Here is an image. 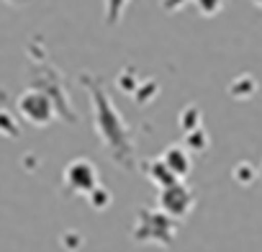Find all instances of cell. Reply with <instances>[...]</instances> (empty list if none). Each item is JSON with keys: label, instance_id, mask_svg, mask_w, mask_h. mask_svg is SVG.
Segmentation results:
<instances>
[{"label": "cell", "instance_id": "1", "mask_svg": "<svg viewBox=\"0 0 262 252\" xmlns=\"http://www.w3.org/2000/svg\"><path fill=\"white\" fill-rule=\"evenodd\" d=\"M88 93H90V103H93V121H95V134L100 139V144L108 150L111 160L121 167H134V137H131L126 121L121 118V113L116 111L113 100L108 98V93L103 90V82L93 75L82 77Z\"/></svg>", "mask_w": 262, "mask_h": 252}, {"label": "cell", "instance_id": "2", "mask_svg": "<svg viewBox=\"0 0 262 252\" xmlns=\"http://www.w3.org/2000/svg\"><path fill=\"white\" fill-rule=\"evenodd\" d=\"M178 234V219L167 216L160 208H142L134 224V239L139 242H157L170 247Z\"/></svg>", "mask_w": 262, "mask_h": 252}, {"label": "cell", "instance_id": "3", "mask_svg": "<svg viewBox=\"0 0 262 252\" xmlns=\"http://www.w3.org/2000/svg\"><path fill=\"white\" fill-rule=\"evenodd\" d=\"M16 108H18V116L24 121H29L31 126H39V129L49 126L57 118V103L44 88L24 90L16 100Z\"/></svg>", "mask_w": 262, "mask_h": 252}, {"label": "cell", "instance_id": "4", "mask_svg": "<svg viewBox=\"0 0 262 252\" xmlns=\"http://www.w3.org/2000/svg\"><path fill=\"white\" fill-rule=\"evenodd\" d=\"M157 208L165 211L167 216L172 219H185L193 208H195V193L183 183V180H175L165 188H160V201H157Z\"/></svg>", "mask_w": 262, "mask_h": 252}, {"label": "cell", "instance_id": "5", "mask_svg": "<svg viewBox=\"0 0 262 252\" xmlns=\"http://www.w3.org/2000/svg\"><path fill=\"white\" fill-rule=\"evenodd\" d=\"M62 180H64V188H67L70 193H80V196H88V193L100 183L98 167H95L90 160H85V157L72 160V162L64 167Z\"/></svg>", "mask_w": 262, "mask_h": 252}, {"label": "cell", "instance_id": "6", "mask_svg": "<svg viewBox=\"0 0 262 252\" xmlns=\"http://www.w3.org/2000/svg\"><path fill=\"white\" fill-rule=\"evenodd\" d=\"M160 157H162V162H165L180 180H185V175H188L190 167H193V160H190V152H188L185 144H170Z\"/></svg>", "mask_w": 262, "mask_h": 252}, {"label": "cell", "instance_id": "7", "mask_svg": "<svg viewBox=\"0 0 262 252\" xmlns=\"http://www.w3.org/2000/svg\"><path fill=\"white\" fill-rule=\"evenodd\" d=\"M147 178L157 185V188H165V185H170V183H175V180H180L165 162H162V157H157V160H152V162H147Z\"/></svg>", "mask_w": 262, "mask_h": 252}, {"label": "cell", "instance_id": "8", "mask_svg": "<svg viewBox=\"0 0 262 252\" xmlns=\"http://www.w3.org/2000/svg\"><path fill=\"white\" fill-rule=\"evenodd\" d=\"M229 93H231V98H236V100H247V98H252V95L257 93V80L244 72V75H239V77L231 80Z\"/></svg>", "mask_w": 262, "mask_h": 252}, {"label": "cell", "instance_id": "9", "mask_svg": "<svg viewBox=\"0 0 262 252\" xmlns=\"http://www.w3.org/2000/svg\"><path fill=\"white\" fill-rule=\"evenodd\" d=\"M208 134L203 132V126H195V129H190V132H185V147H188V152L193 155H198V152H206L208 150Z\"/></svg>", "mask_w": 262, "mask_h": 252}, {"label": "cell", "instance_id": "10", "mask_svg": "<svg viewBox=\"0 0 262 252\" xmlns=\"http://www.w3.org/2000/svg\"><path fill=\"white\" fill-rule=\"evenodd\" d=\"M103 6H105V24L108 26H116L128 6V0H103Z\"/></svg>", "mask_w": 262, "mask_h": 252}, {"label": "cell", "instance_id": "11", "mask_svg": "<svg viewBox=\"0 0 262 252\" xmlns=\"http://www.w3.org/2000/svg\"><path fill=\"white\" fill-rule=\"evenodd\" d=\"M203 123V116H201V108L198 106H188L180 111V126H183V132H190L195 129V126Z\"/></svg>", "mask_w": 262, "mask_h": 252}, {"label": "cell", "instance_id": "12", "mask_svg": "<svg viewBox=\"0 0 262 252\" xmlns=\"http://www.w3.org/2000/svg\"><path fill=\"white\" fill-rule=\"evenodd\" d=\"M190 3L198 8L201 16H208V18L221 13V8H224V0H190Z\"/></svg>", "mask_w": 262, "mask_h": 252}, {"label": "cell", "instance_id": "13", "mask_svg": "<svg viewBox=\"0 0 262 252\" xmlns=\"http://www.w3.org/2000/svg\"><path fill=\"white\" fill-rule=\"evenodd\" d=\"M0 134H3V137H16V134H21V132H18V121H16L13 113L0 111Z\"/></svg>", "mask_w": 262, "mask_h": 252}, {"label": "cell", "instance_id": "14", "mask_svg": "<svg viewBox=\"0 0 262 252\" xmlns=\"http://www.w3.org/2000/svg\"><path fill=\"white\" fill-rule=\"evenodd\" d=\"M88 198H90V203H93V208H108L111 206V193L98 183L90 193H88Z\"/></svg>", "mask_w": 262, "mask_h": 252}, {"label": "cell", "instance_id": "15", "mask_svg": "<svg viewBox=\"0 0 262 252\" xmlns=\"http://www.w3.org/2000/svg\"><path fill=\"white\" fill-rule=\"evenodd\" d=\"M254 178H257V170H254L249 162H239V165L234 167V180H236V183H242V185H249Z\"/></svg>", "mask_w": 262, "mask_h": 252}, {"label": "cell", "instance_id": "16", "mask_svg": "<svg viewBox=\"0 0 262 252\" xmlns=\"http://www.w3.org/2000/svg\"><path fill=\"white\" fill-rule=\"evenodd\" d=\"M185 3H188V0H160V6H162L167 13H175V11H180Z\"/></svg>", "mask_w": 262, "mask_h": 252}, {"label": "cell", "instance_id": "17", "mask_svg": "<svg viewBox=\"0 0 262 252\" xmlns=\"http://www.w3.org/2000/svg\"><path fill=\"white\" fill-rule=\"evenodd\" d=\"M6 3H11V6H16V3H24V0H6Z\"/></svg>", "mask_w": 262, "mask_h": 252}, {"label": "cell", "instance_id": "18", "mask_svg": "<svg viewBox=\"0 0 262 252\" xmlns=\"http://www.w3.org/2000/svg\"><path fill=\"white\" fill-rule=\"evenodd\" d=\"M252 3H254L257 8H262V0H252Z\"/></svg>", "mask_w": 262, "mask_h": 252}, {"label": "cell", "instance_id": "19", "mask_svg": "<svg viewBox=\"0 0 262 252\" xmlns=\"http://www.w3.org/2000/svg\"><path fill=\"white\" fill-rule=\"evenodd\" d=\"M257 175H259V178H262V170H259V173H257Z\"/></svg>", "mask_w": 262, "mask_h": 252}]
</instances>
